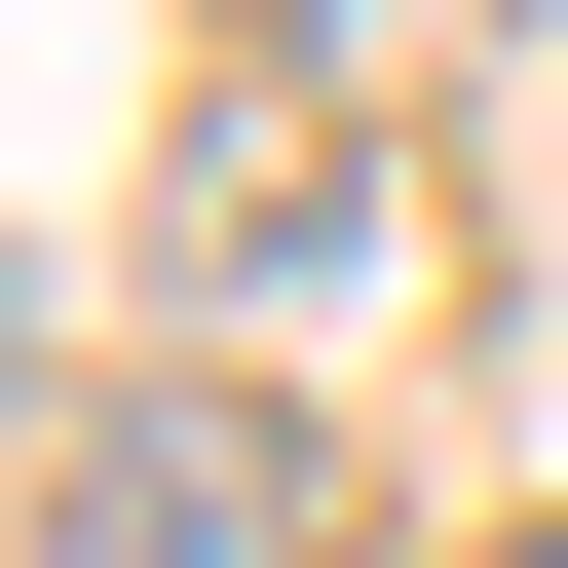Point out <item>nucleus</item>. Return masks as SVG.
Returning a JSON list of instances; mask_svg holds the SVG:
<instances>
[{"instance_id":"1","label":"nucleus","mask_w":568,"mask_h":568,"mask_svg":"<svg viewBox=\"0 0 568 568\" xmlns=\"http://www.w3.org/2000/svg\"><path fill=\"white\" fill-rule=\"evenodd\" d=\"M39 568H342V455L265 379H77L39 417Z\"/></svg>"},{"instance_id":"2","label":"nucleus","mask_w":568,"mask_h":568,"mask_svg":"<svg viewBox=\"0 0 568 568\" xmlns=\"http://www.w3.org/2000/svg\"><path fill=\"white\" fill-rule=\"evenodd\" d=\"M455 39H493V0H304V77H455Z\"/></svg>"},{"instance_id":"3","label":"nucleus","mask_w":568,"mask_h":568,"mask_svg":"<svg viewBox=\"0 0 568 568\" xmlns=\"http://www.w3.org/2000/svg\"><path fill=\"white\" fill-rule=\"evenodd\" d=\"M493 568H568V530H493Z\"/></svg>"}]
</instances>
